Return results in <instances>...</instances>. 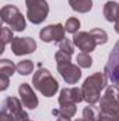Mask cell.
<instances>
[{"mask_svg":"<svg viewBox=\"0 0 119 121\" xmlns=\"http://www.w3.org/2000/svg\"><path fill=\"white\" fill-rule=\"evenodd\" d=\"M107 80L108 79L104 72H97L88 76L81 86L84 101H87L91 106L98 103L101 99V90L107 89Z\"/></svg>","mask_w":119,"mask_h":121,"instance_id":"1","label":"cell"},{"mask_svg":"<svg viewBox=\"0 0 119 121\" xmlns=\"http://www.w3.org/2000/svg\"><path fill=\"white\" fill-rule=\"evenodd\" d=\"M71 55L64 54L63 51H58L55 54V60H56V66H58V72L60 73V76L63 78V80L69 85H74L80 80L81 78V70L79 65L71 63L70 60Z\"/></svg>","mask_w":119,"mask_h":121,"instance_id":"2","label":"cell"},{"mask_svg":"<svg viewBox=\"0 0 119 121\" xmlns=\"http://www.w3.org/2000/svg\"><path fill=\"white\" fill-rule=\"evenodd\" d=\"M32 83H34V87L38 91H41L45 97H53L59 89V82L45 68H39L34 73Z\"/></svg>","mask_w":119,"mask_h":121,"instance_id":"3","label":"cell"},{"mask_svg":"<svg viewBox=\"0 0 119 121\" xmlns=\"http://www.w3.org/2000/svg\"><path fill=\"white\" fill-rule=\"evenodd\" d=\"M0 16H1V21L6 23L13 31H24L27 24H25V18L21 14V11L11 4H7L4 7H1L0 10Z\"/></svg>","mask_w":119,"mask_h":121,"instance_id":"4","label":"cell"},{"mask_svg":"<svg viewBox=\"0 0 119 121\" xmlns=\"http://www.w3.org/2000/svg\"><path fill=\"white\" fill-rule=\"evenodd\" d=\"M99 111L119 114V85L107 86L104 96L99 99Z\"/></svg>","mask_w":119,"mask_h":121,"instance_id":"5","label":"cell"},{"mask_svg":"<svg viewBox=\"0 0 119 121\" xmlns=\"http://www.w3.org/2000/svg\"><path fill=\"white\" fill-rule=\"evenodd\" d=\"M27 17L32 24H41L45 21L49 13V4L46 0H25Z\"/></svg>","mask_w":119,"mask_h":121,"instance_id":"6","label":"cell"},{"mask_svg":"<svg viewBox=\"0 0 119 121\" xmlns=\"http://www.w3.org/2000/svg\"><path fill=\"white\" fill-rule=\"evenodd\" d=\"M104 73L112 85H119V41L115 44L114 49L109 54Z\"/></svg>","mask_w":119,"mask_h":121,"instance_id":"7","label":"cell"},{"mask_svg":"<svg viewBox=\"0 0 119 121\" xmlns=\"http://www.w3.org/2000/svg\"><path fill=\"white\" fill-rule=\"evenodd\" d=\"M1 111L8 113L10 116H13L14 121H24L28 120V114L27 111L23 110V103L21 100L16 99V97H6L3 100L1 104Z\"/></svg>","mask_w":119,"mask_h":121,"instance_id":"8","label":"cell"},{"mask_svg":"<svg viewBox=\"0 0 119 121\" xmlns=\"http://www.w3.org/2000/svg\"><path fill=\"white\" fill-rule=\"evenodd\" d=\"M10 44H11L13 54L17 55V56L32 54L36 49V42L31 37H14Z\"/></svg>","mask_w":119,"mask_h":121,"instance_id":"9","label":"cell"},{"mask_svg":"<svg viewBox=\"0 0 119 121\" xmlns=\"http://www.w3.org/2000/svg\"><path fill=\"white\" fill-rule=\"evenodd\" d=\"M64 27L62 24H49L44 27L39 32V38L44 42H60L64 39Z\"/></svg>","mask_w":119,"mask_h":121,"instance_id":"10","label":"cell"},{"mask_svg":"<svg viewBox=\"0 0 119 121\" xmlns=\"http://www.w3.org/2000/svg\"><path fill=\"white\" fill-rule=\"evenodd\" d=\"M73 44L81 51V52H86V54H90L97 47V42L95 39L92 38V35L90 32H86V31H80V32H76L74 37H73Z\"/></svg>","mask_w":119,"mask_h":121,"instance_id":"11","label":"cell"},{"mask_svg":"<svg viewBox=\"0 0 119 121\" xmlns=\"http://www.w3.org/2000/svg\"><path fill=\"white\" fill-rule=\"evenodd\" d=\"M18 94H20V99H21V103H23L24 107H27L30 110H35L38 107V97H36V94L34 93L32 87L28 83L20 85Z\"/></svg>","mask_w":119,"mask_h":121,"instance_id":"12","label":"cell"},{"mask_svg":"<svg viewBox=\"0 0 119 121\" xmlns=\"http://www.w3.org/2000/svg\"><path fill=\"white\" fill-rule=\"evenodd\" d=\"M84 100L83 90L79 87H70V89H62L59 94V104H66V103H81Z\"/></svg>","mask_w":119,"mask_h":121,"instance_id":"13","label":"cell"},{"mask_svg":"<svg viewBox=\"0 0 119 121\" xmlns=\"http://www.w3.org/2000/svg\"><path fill=\"white\" fill-rule=\"evenodd\" d=\"M104 17L107 21L109 23H116V20L119 18V4L116 1H107L104 4Z\"/></svg>","mask_w":119,"mask_h":121,"instance_id":"14","label":"cell"},{"mask_svg":"<svg viewBox=\"0 0 119 121\" xmlns=\"http://www.w3.org/2000/svg\"><path fill=\"white\" fill-rule=\"evenodd\" d=\"M69 4L77 13H88L92 9V0H69Z\"/></svg>","mask_w":119,"mask_h":121,"instance_id":"15","label":"cell"},{"mask_svg":"<svg viewBox=\"0 0 119 121\" xmlns=\"http://www.w3.org/2000/svg\"><path fill=\"white\" fill-rule=\"evenodd\" d=\"M77 111V106L76 103H66V104H60V108L56 111L53 110V114L56 116H67V117H73Z\"/></svg>","mask_w":119,"mask_h":121,"instance_id":"16","label":"cell"},{"mask_svg":"<svg viewBox=\"0 0 119 121\" xmlns=\"http://www.w3.org/2000/svg\"><path fill=\"white\" fill-rule=\"evenodd\" d=\"M17 70V65L13 63V60L8 59H1L0 60V73L3 75H7L8 78L13 76V73Z\"/></svg>","mask_w":119,"mask_h":121,"instance_id":"17","label":"cell"},{"mask_svg":"<svg viewBox=\"0 0 119 121\" xmlns=\"http://www.w3.org/2000/svg\"><path fill=\"white\" fill-rule=\"evenodd\" d=\"M99 114L101 111H98L95 107H92L91 104H88L84 110H83V118L86 121H98L99 120Z\"/></svg>","mask_w":119,"mask_h":121,"instance_id":"18","label":"cell"},{"mask_svg":"<svg viewBox=\"0 0 119 121\" xmlns=\"http://www.w3.org/2000/svg\"><path fill=\"white\" fill-rule=\"evenodd\" d=\"M90 34L95 39L97 45H104V44L108 42V34L102 30V28H92V30L90 31Z\"/></svg>","mask_w":119,"mask_h":121,"instance_id":"19","label":"cell"},{"mask_svg":"<svg viewBox=\"0 0 119 121\" xmlns=\"http://www.w3.org/2000/svg\"><path fill=\"white\" fill-rule=\"evenodd\" d=\"M34 70V63L32 60L25 59V60H20L18 65H17V72L23 76H28L31 72Z\"/></svg>","mask_w":119,"mask_h":121,"instance_id":"20","label":"cell"},{"mask_svg":"<svg viewBox=\"0 0 119 121\" xmlns=\"http://www.w3.org/2000/svg\"><path fill=\"white\" fill-rule=\"evenodd\" d=\"M80 28V20L76 18V17H70L66 20V24H64V30L70 34H76Z\"/></svg>","mask_w":119,"mask_h":121,"instance_id":"21","label":"cell"},{"mask_svg":"<svg viewBox=\"0 0 119 121\" xmlns=\"http://www.w3.org/2000/svg\"><path fill=\"white\" fill-rule=\"evenodd\" d=\"M13 38H14V37H13V30H11L10 27H3V28H1V42H3V45H1L0 52L4 51V47H6L8 42H11Z\"/></svg>","mask_w":119,"mask_h":121,"instance_id":"22","label":"cell"},{"mask_svg":"<svg viewBox=\"0 0 119 121\" xmlns=\"http://www.w3.org/2000/svg\"><path fill=\"white\" fill-rule=\"evenodd\" d=\"M77 65L80 66V68H86V69H88L91 68V65H92V58L88 54H86V52H80L79 55H77Z\"/></svg>","mask_w":119,"mask_h":121,"instance_id":"23","label":"cell"},{"mask_svg":"<svg viewBox=\"0 0 119 121\" xmlns=\"http://www.w3.org/2000/svg\"><path fill=\"white\" fill-rule=\"evenodd\" d=\"M59 49L60 51H63L64 54H67V55H73V52H74L73 42H71L70 39H67V38L62 39V41L59 42Z\"/></svg>","mask_w":119,"mask_h":121,"instance_id":"24","label":"cell"},{"mask_svg":"<svg viewBox=\"0 0 119 121\" xmlns=\"http://www.w3.org/2000/svg\"><path fill=\"white\" fill-rule=\"evenodd\" d=\"M98 121H119V114H111V113H101Z\"/></svg>","mask_w":119,"mask_h":121,"instance_id":"25","label":"cell"},{"mask_svg":"<svg viewBox=\"0 0 119 121\" xmlns=\"http://www.w3.org/2000/svg\"><path fill=\"white\" fill-rule=\"evenodd\" d=\"M8 79H10V78H8L7 75L0 73V90H1V91H4L7 87H8V83H10V82H8Z\"/></svg>","mask_w":119,"mask_h":121,"instance_id":"26","label":"cell"},{"mask_svg":"<svg viewBox=\"0 0 119 121\" xmlns=\"http://www.w3.org/2000/svg\"><path fill=\"white\" fill-rule=\"evenodd\" d=\"M0 121H14V118H13V116H10L8 113L1 111V113H0Z\"/></svg>","mask_w":119,"mask_h":121,"instance_id":"27","label":"cell"},{"mask_svg":"<svg viewBox=\"0 0 119 121\" xmlns=\"http://www.w3.org/2000/svg\"><path fill=\"white\" fill-rule=\"evenodd\" d=\"M56 121H71V120H70V117H67V116H62V114H60Z\"/></svg>","mask_w":119,"mask_h":121,"instance_id":"28","label":"cell"},{"mask_svg":"<svg viewBox=\"0 0 119 121\" xmlns=\"http://www.w3.org/2000/svg\"><path fill=\"white\" fill-rule=\"evenodd\" d=\"M115 31L119 34V18L116 20V23H115Z\"/></svg>","mask_w":119,"mask_h":121,"instance_id":"29","label":"cell"},{"mask_svg":"<svg viewBox=\"0 0 119 121\" xmlns=\"http://www.w3.org/2000/svg\"><path fill=\"white\" fill-rule=\"evenodd\" d=\"M74 121H86L84 118H77V120H74Z\"/></svg>","mask_w":119,"mask_h":121,"instance_id":"30","label":"cell"},{"mask_svg":"<svg viewBox=\"0 0 119 121\" xmlns=\"http://www.w3.org/2000/svg\"><path fill=\"white\" fill-rule=\"evenodd\" d=\"M24 121H30V120H24Z\"/></svg>","mask_w":119,"mask_h":121,"instance_id":"31","label":"cell"}]
</instances>
